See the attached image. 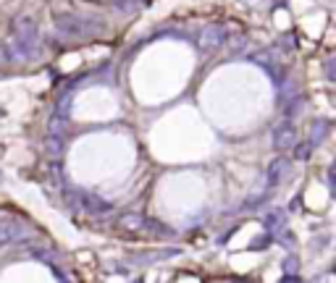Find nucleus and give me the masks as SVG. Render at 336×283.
I'll list each match as a JSON object with an SVG mask.
<instances>
[{
  "mask_svg": "<svg viewBox=\"0 0 336 283\" xmlns=\"http://www.w3.org/2000/svg\"><path fill=\"white\" fill-rule=\"evenodd\" d=\"M66 200H69L74 207L87 210V212H108V210H110V202L95 197V194H87V191H71Z\"/></svg>",
  "mask_w": 336,
  "mask_h": 283,
  "instance_id": "obj_1",
  "label": "nucleus"
},
{
  "mask_svg": "<svg viewBox=\"0 0 336 283\" xmlns=\"http://www.w3.org/2000/svg\"><path fill=\"white\" fill-rule=\"evenodd\" d=\"M226 39H229V32H226L223 24H208L203 29V34H200V48L203 50H218Z\"/></svg>",
  "mask_w": 336,
  "mask_h": 283,
  "instance_id": "obj_2",
  "label": "nucleus"
},
{
  "mask_svg": "<svg viewBox=\"0 0 336 283\" xmlns=\"http://www.w3.org/2000/svg\"><path fill=\"white\" fill-rule=\"evenodd\" d=\"M271 139H273V147H276V149H289V147H294V144H297V128H294V123H292V121L276 123Z\"/></svg>",
  "mask_w": 336,
  "mask_h": 283,
  "instance_id": "obj_3",
  "label": "nucleus"
},
{
  "mask_svg": "<svg viewBox=\"0 0 336 283\" xmlns=\"http://www.w3.org/2000/svg\"><path fill=\"white\" fill-rule=\"evenodd\" d=\"M289 170H292V163H289V158H276L271 165H268V173H265V184L268 189H276L286 176H289Z\"/></svg>",
  "mask_w": 336,
  "mask_h": 283,
  "instance_id": "obj_4",
  "label": "nucleus"
},
{
  "mask_svg": "<svg viewBox=\"0 0 336 283\" xmlns=\"http://www.w3.org/2000/svg\"><path fill=\"white\" fill-rule=\"evenodd\" d=\"M21 236H27V226L24 223L11 221V217L0 221V244H13V242H18Z\"/></svg>",
  "mask_w": 336,
  "mask_h": 283,
  "instance_id": "obj_5",
  "label": "nucleus"
},
{
  "mask_svg": "<svg viewBox=\"0 0 336 283\" xmlns=\"http://www.w3.org/2000/svg\"><path fill=\"white\" fill-rule=\"evenodd\" d=\"M263 226H265L268 233H284V228H286V212L279 210V207L268 210L263 215Z\"/></svg>",
  "mask_w": 336,
  "mask_h": 283,
  "instance_id": "obj_6",
  "label": "nucleus"
},
{
  "mask_svg": "<svg viewBox=\"0 0 336 283\" xmlns=\"http://www.w3.org/2000/svg\"><path fill=\"white\" fill-rule=\"evenodd\" d=\"M118 226L126 228V231H142V228H147V226H152V223L145 221V217L137 215V212H126V215L118 217Z\"/></svg>",
  "mask_w": 336,
  "mask_h": 283,
  "instance_id": "obj_7",
  "label": "nucleus"
},
{
  "mask_svg": "<svg viewBox=\"0 0 336 283\" xmlns=\"http://www.w3.org/2000/svg\"><path fill=\"white\" fill-rule=\"evenodd\" d=\"M326 134H328V121H315V123H312V134H310V142L318 147V144L326 139Z\"/></svg>",
  "mask_w": 336,
  "mask_h": 283,
  "instance_id": "obj_8",
  "label": "nucleus"
},
{
  "mask_svg": "<svg viewBox=\"0 0 336 283\" xmlns=\"http://www.w3.org/2000/svg\"><path fill=\"white\" fill-rule=\"evenodd\" d=\"M312 147H315V144H312L310 139L302 142V144H294V158H297V160H307V158L312 155Z\"/></svg>",
  "mask_w": 336,
  "mask_h": 283,
  "instance_id": "obj_9",
  "label": "nucleus"
},
{
  "mask_svg": "<svg viewBox=\"0 0 336 283\" xmlns=\"http://www.w3.org/2000/svg\"><path fill=\"white\" fill-rule=\"evenodd\" d=\"M250 60L258 63V66H263V69H271V53H268V50H258V53H252Z\"/></svg>",
  "mask_w": 336,
  "mask_h": 283,
  "instance_id": "obj_10",
  "label": "nucleus"
},
{
  "mask_svg": "<svg viewBox=\"0 0 336 283\" xmlns=\"http://www.w3.org/2000/svg\"><path fill=\"white\" fill-rule=\"evenodd\" d=\"M281 268H284V273H297V268H300V259H297L294 254H289V257H284Z\"/></svg>",
  "mask_w": 336,
  "mask_h": 283,
  "instance_id": "obj_11",
  "label": "nucleus"
},
{
  "mask_svg": "<svg viewBox=\"0 0 336 283\" xmlns=\"http://www.w3.org/2000/svg\"><path fill=\"white\" fill-rule=\"evenodd\" d=\"M273 242V233H265V236H258L255 238V242L250 244V249H265L268 244H271Z\"/></svg>",
  "mask_w": 336,
  "mask_h": 283,
  "instance_id": "obj_12",
  "label": "nucleus"
},
{
  "mask_svg": "<svg viewBox=\"0 0 336 283\" xmlns=\"http://www.w3.org/2000/svg\"><path fill=\"white\" fill-rule=\"evenodd\" d=\"M323 71H326V76H328L331 81H336V55H331V58L323 63Z\"/></svg>",
  "mask_w": 336,
  "mask_h": 283,
  "instance_id": "obj_13",
  "label": "nucleus"
},
{
  "mask_svg": "<svg viewBox=\"0 0 336 283\" xmlns=\"http://www.w3.org/2000/svg\"><path fill=\"white\" fill-rule=\"evenodd\" d=\"M300 105H302V100H300V97H292V100H289V105H286V116H294V113L300 111Z\"/></svg>",
  "mask_w": 336,
  "mask_h": 283,
  "instance_id": "obj_14",
  "label": "nucleus"
},
{
  "mask_svg": "<svg viewBox=\"0 0 336 283\" xmlns=\"http://www.w3.org/2000/svg\"><path fill=\"white\" fill-rule=\"evenodd\" d=\"M48 152H53V155L63 152V147H61V139H58V137H53V139H50V144H48Z\"/></svg>",
  "mask_w": 336,
  "mask_h": 283,
  "instance_id": "obj_15",
  "label": "nucleus"
},
{
  "mask_svg": "<svg viewBox=\"0 0 336 283\" xmlns=\"http://www.w3.org/2000/svg\"><path fill=\"white\" fill-rule=\"evenodd\" d=\"M281 48H286V50H292L294 45H292V37H281V42H279Z\"/></svg>",
  "mask_w": 336,
  "mask_h": 283,
  "instance_id": "obj_16",
  "label": "nucleus"
},
{
  "mask_svg": "<svg viewBox=\"0 0 336 283\" xmlns=\"http://www.w3.org/2000/svg\"><path fill=\"white\" fill-rule=\"evenodd\" d=\"M328 181H331V186L336 189V165H333V168L328 170Z\"/></svg>",
  "mask_w": 336,
  "mask_h": 283,
  "instance_id": "obj_17",
  "label": "nucleus"
},
{
  "mask_svg": "<svg viewBox=\"0 0 336 283\" xmlns=\"http://www.w3.org/2000/svg\"><path fill=\"white\" fill-rule=\"evenodd\" d=\"M333 273H336V263H333Z\"/></svg>",
  "mask_w": 336,
  "mask_h": 283,
  "instance_id": "obj_18",
  "label": "nucleus"
}]
</instances>
